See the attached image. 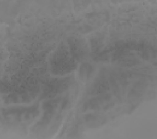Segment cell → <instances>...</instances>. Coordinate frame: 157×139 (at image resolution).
<instances>
[{"label": "cell", "instance_id": "6da1fadb", "mask_svg": "<svg viewBox=\"0 0 157 139\" xmlns=\"http://www.w3.org/2000/svg\"><path fill=\"white\" fill-rule=\"evenodd\" d=\"M52 70L57 73H67L75 68V61L70 58L65 47L62 46L57 50L52 59Z\"/></svg>", "mask_w": 157, "mask_h": 139}, {"label": "cell", "instance_id": "7a4b0ae2", "mask_svg": "<svg viewBox=\"0 0 157 139\" xmlns=\"http://www.w3.org/2000/svg\"><path fill=\"white\" fill-rule=\"evenodd\" d=\"M93 68L90 65L86 63L85 64H82L80 69V75L81 78L84 80H87L90 79V77L91 76L93 73Z\"/></svg>", "mask_w": 157, "mask_h": 139}]
</instances>
